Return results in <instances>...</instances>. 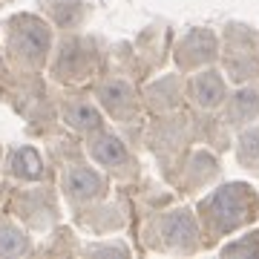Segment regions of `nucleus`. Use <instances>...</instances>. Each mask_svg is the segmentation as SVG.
Wrapping results in <instances>:
<instances>
[{
	"mask_svg": "<svg viewBox=\"0 0 259 259\" xmlns=\"http://www.w3.org/2000/svg\"><path fill=\"white\" fill-rule=\"evenodd\" d=\"M219 173V167H216V158L210 153H204V150H196L187 167L182 170V187H185V193H193L199 187H204L207 182H213Z\"/></svg>",
	"mask_w": 259,
	"mask_h": 259,
	"instance_id": "nucleus-15",
	"label": "nucleus"
},
{
	"mask_svg": "<svg viewBox=\"0 0 259 259\" xmlns=\"http://www.w3.org/2000/svg\"><path fill=\"white\" fill-rule=\"evenodd\" d=\"M3 49L15 69L40 72L44 66H49V58L55 52L52 23L32 12L12 15L3 23Z\"/></svg>",
	"mask_w": 259,
	"mask_h": 259,
	"instance_id": "nucleus-1",
	"label": "nucleus"
},
{
	"mask_svg": "<svg viewBox=\"0 0 259 259\" xmlns=\"http://www.w3.org/2000/svg\"><path fill=\"white\" fill-rule=\"evenodd\" d=\"M199 219L187 207H170L147 225V245L161 253H196L204 236H199Z\"/></svg>",
	"mask_w": 259,
	"mask_h": 259,
	"instance_id": "nucleus-4",
	"label": "nucleus"
},
{
	"mask_svg": "<svg viewBox=\"0 0 259 259\" xmlns=\"http://www.w3.org/2000/svg\"><path fill=\"white\" fill-rule=\"evenodd\" d=\"M236 156H239V161L248 167V170H259V127L248 130V133L239 139Z\"/></svg>",
	"mask_w": 259,
	"mask_h": 259,
	"instance_id": "nucleus-19",
	"label": "nucleus"
},
{
	"mask_svg": "<svg viewBox=\"0 0 259 259\" xmlns=\"http://www.w3.org/2000/svg\"><path fill=\"white\" fill-rule=\"evenodd\" d=\"M61 118H64L66 127H72L81 136H93L104 127L101 104H93L90 98H66L64 107H61Z\"/></svg>",
	"mask_w": 259,
	"mask_h": 259,
	"instance_id": "nucleus-12",
	"label": "nucleus"
},
{
	"mask_svg": "<svg viewBox=\"0 0 259 259\" xmlns=\"http://www.w3.org/2000/svg\"><path fill=\"white\" fill-rule=\"evenodd\" d=\"M61 193L72 210H83L107 196V179L90 164H66L61 173Z\"/></svg>",
	"mask_w": 259,
	"mask_h": 259,
	"instance_id": "nucleus-7",
	"label": "nucleus"
},
{
	"mask_svg": "<svg viewBox=\"0 0 259 259\" xmlns=\"http://www.w3.org/2000/svg\"><path fill=\"white\" fill-rule=\"evenodd\" d=\"M0 161H3V147H0Z\"/></svg>",
	"mask_w": 259,
	"mask_h": 259,
	"instance_id": "nucleus-22",
	"label": "nucleus"
},
{
	"mask_svg": "<svg viewBox=\"0 0 259 259\" xmlns=\"http://www.w3.org/2000/svg\"><path fill=\"white\" fill-rule=\"evenodd\" d=\"M95 101L101 104L104 115H110L118 124L139 121L141 110H144V95H139L136 87L127 78H118V75H110V78L98 81V87H95Z\"/></svg>",
	"mask_w": 259,
	"mask_h": 259,
	"instance_id": "nucleus-6",
	"label": "nucleus"
},
{
	"mask_svg": "<svg viewBox=\"0 0 259 259\" xmlns=\"http://www.w3.org/2000/svg\"><path fill=\"white\" fill-rule=\"evenodd\" d=\"M219 55V40L210 29H190L187 35H182V40L176 44V64L182 72H196L210 66Z\"/></svg>",
	"mask_w": 259,
	"mask_h": 259,
	"instance_id": "nucleus-9",
	"label": "nucleus"
},
{
	"mask_svg": "<svg viewBox=\"0 0 259 259\" xmlns=\"http://www.w3.org/2000/svg\"><path fill=\"white\" fill-rule=\"evenodd\" d=\"M248 253H259V233H248L239 242H231L222 248V256H248Z\"/></svg>",
	"mask_w": 259,
	"mask_h": 259,
	"instance_id": "nucleus-20",
	"label": "nucleus"
},
{
	"mask_svg": "<svg viewBox=\"0 0 259 259\" xmlns=\"http://www.w3.org/2000/svg\"><path fill=\"white\" fill-rule=\"evenodd\" d=\"M256 216V193L248 185H225L199 202V222L207 242H216Z\"/></svg>",
	"mask_w": 259,
	"mask_h": 259,
	"instance_id": "nucleus-2",
	"label": "nucleus"
},
{
	"mask_svg": "<svg viewBox=\"0 0 259 259\" xmlns=\"http://www.w3.org/2000/svg\"><path fill=\"white\" fill-rule=\"evenodd\" d=\"M87 3L83 0H47L49 23H55L61 32H78L87 20Z\"/></svg>",
	"mask_w": 259,
	"mask_h": 259,
	"instance_id": "nucleus-14",
	"label": "nucleus"
},
{
	"mask_svg": "<svg viewBox=\"0 0 259 259\" xmlns=\"http://www.w3.org/2000/svg\"><path fill=\"white\" fill-rule=\"evenodd\" d=\"M6 176L18 182H44L47 179V164L35 147L29 144H15L6 156Z\"/></svg>",
	"mask_w": 259,
	"mask_h": 259,
	"instance_id": "nucleus-13",
	"label": "nucleus"
},
{
	"mask_svg": "<svg viewBox=\"0 0 259 259\" xmlns=\"http://www.w3.org/2000/svg\"><path fill=\"white\" fill-rule=\"evenodd\" d=\"M256 115H259V93L245 90L231 101V124H245Z\"/></svg>",
	"mask_w": 259,
	"mask_h": 259,
	"instance_id": "nucleus-18",
	"label": "nucleus"
},
{
	"mask_svg": "<svg viewBox=\"0 0 259 259\" xmlns=\"http://www.w3.org/2000/svg\"><path fill=\"white\" fill-rule=\"evenodd\" d=\"M32 253V236L20 225L3 219L0 222V256H26Z\"/></svg>",
	"mask_w": 259,
	"mask_h": 259,
	"instance_id": "nucleus-17",
	"label": "nucleus"
},
{
	"mask_svg": "<svg viewBox=\"0 0 259 259\" xmlns=\"http://www.w3.org/2000/svg\"><path fill=\"white\" fill-rule=\"evenodd\" d=\"M83 253L87 256H130V248L124 242H98V245H87Z\"/></svg>",
	"mask_w": 259,
	"mask_h": 259,
	"instance_id": "nucleus-21",
	"label": "nucleus"
},
{
	"mask_svg": "<svg viewBox=\"0 0 259 259\" xmlns=\"http://www.w3.org/2000/svg\"><path fill=\"white\" fill-rule=\"evenodd\" d=\"M87 153L93 158L98 167H104L112 179H121V182H127V179H136L139 176V161L136 156L130 153L127 141L110 133V130H98L93 136H87Z\"/></svg>",
	"mask_w": 259,
	"mask_h": 259,
	"instance_id": "nucleus-5",
	"label": "nucleus"
},
{
	"mask_svg": "<svg viewBox=\"0 0 259 259\" xmlns=\"http://www.w3.org/2000/svg\"><path fill=\"white\" fill-rule=\"evenodd\" d=\"M185 93L193 107H199V110H216L228 98V87H225V78L216 69H196L193 78L187 81Z\"/></svg>",
	"mask_w": 259,
	"mask_h": 259,
	"instance_id": "nucleus-10",
	"label": "nucleus"
},
{
	"mask_svg": "<svg viewBox=\"0 0 259 259\" xmlns=\"http://www.w3.org/2000/svg\"><path fill=\"white\" fill-rule=\"evenodd\" d=\"M78 222L95 236H107L110 231L124 228V216L118 213V207H93L90 204V207L78 210Z\"/></svg>",
	"mask_w": 259,
	"mask_h": 259,
	"instance_id": "nucleus-16",
	"label": "nucleus"
},
{
	"mask_svg": "<svg viewBox=\"0 0 259 259\" xmlns=\"http://www.w3.org/2000/svg\"><path fill=\"white\" fill-rule=\"evenodd\" d=\"M144 107L153 115H173L182 107V81L179 75H158L144 90Z\"/></svg>",
	"mask_w": 259,
	"mask_h": 259,
	"instance_id": "nucleus-11",
	"label": "nucleus"
},
{
	"mask_svg": "<svg viewBox=\"0 0 259 259\" xmlns=\"http://www.w3.org/2000/svg\"><path fill=\"white\" fill-rule=\"evenodd\" d=\"M98 66H101L98 40L78 32H64V40L58 44L49 61V75L58 83H83L98 72Z\"/></svg>",
	"mask_w": 259,
	"mask_h": 259,
	"instance_id": "nucleus-3",
	"label": "nucleus"
},
{
	"mask_svg": "<svg viewBox=\"0 0 259 259\" xmlns=\"http://www.w3.org/2000/svg\"><path fill=\"white\" fill-rule=\"evenodd\" d=\"M15 216L26 228L49 231L58 222V202L49 187H26L15 196Z\"/></svg>",
	"mask_w": 259,
	"mask_h": 259,
	"instance_id": "nucleus-8",
	"label": "nucleus"
}]
</instances>
